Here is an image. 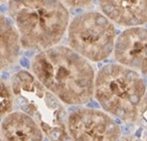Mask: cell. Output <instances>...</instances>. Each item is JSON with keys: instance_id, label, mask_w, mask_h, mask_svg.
<instances>
[{"instance_id": "cell-1", "label": "cell", "mask_w": 147, "mask_h": 141, "mask_svg": "<svg viewBox=\"0 0 147 141\" xmlns=\"http://www.w3.org/2000/svg\"><path fill=\"white\" fill-rule=\"evenodd\" d=\"M33 76L63 103L83 105L94 96L96 72L92 62L63 45L36 54L31 60Z\"/></svg>"}, {"instance_id": "cell-2", "label": "cell", "mask_w": 147, "mask_h": 141, "mask_svg": "<svg viewBox=\"0 0 147 141\" xmlns=\"http://www.w3.org/2000/svg\"><path fill=\"white\" fill-rule=\"evenodd\" d=\"M8 14L22 48L43 51L57 46L70 24L69 8L61 0H9Z\"/></svg>"}, {"instance_id": "cell-3", "label": "cell", "mask_w": 147, "mask_h": 141, "mask_svg": "<svg viewBox=\"0 0 147 141\" xmlns=\"http://www.w3.org/2000/svg\"><path fill=\"white\" fill-rule=\"evenodd\" d=\"M15 105L29 115L50 141H72L68 133V112L64 103L47 90L31 72L21 70L10 81Z\"/></svg>"}, {"instance_id": "cell-4", "label": "cell", "mask_w": 147, "mask_h": 141, "mask_svg": "<svg viewBox=\"0 0 147 141\" xmlns=\"http://www.w3.org/2000/svg\"><path fill=\"white\" fill-rule=\"evenodd\" d=\"M147 90L139 73L121 64H107L96 74L94 96L105 112L126 122H135Z\"/></svg>"}, {"instance_id": "cell-5", "label": "cell", "mask_w": 147, "mask_h": 141, "mask_svg": "<svg viewBox=\"0 0 147 141\" xmlns=\"http://www.w3.org/2000/svg\"><path fill=\"white\" fill-rule=\"evenodd\" d=\"M69 47L92 63L110 57L117 38L114 23L102 12L85 11L70 21L67 31Z\"/></svg>"}, {"instance_id": "cell-6", "label": "cell", "mask_w": 147, "mask_h": 141, "mask_svg": "<svg viewBox=\"0 0 147 141\" xmlns=\"http://www.w3.org/2000/svg\"><path fill=\"white\" fill-rule=\"evenodd\" d=\"M68 133L72 141H118L120 126L107 112L81 107L68 114Z\"/></svg>"}, {"instance_id": "cell-7", "label": "cell", "mask_w": 147, "mask_h": 141, "mask_svg": "<svg viewBox=\"0 0 147 141\" xmlns=\"http://www.w3.org/2000/svg\"><path fill=\"white\" fill-rule=\"evenodd\" d=\"M113 55L118 64L147 78V28L129 27L117 36Z\"/></svg>"}, {"instance_id": "cell-8", "label": "cell", "mask_w": 147, "mask_h": 141, "mask_svg": "<svg viewBox=\"0 0 147 141\" xmlns=\"http://www.w3.org/2000/svg\"><path fill=\"white\" fill-rule=\"evenodd\" d=\"M100 11L124 28L147 24V0H98Z\"/></svg>"}, {"instance_id": "cell-9", "label": "cell", "mask_w": 147, "mask_h": 141, "mask_svg": "<svg viewBox=\"0 0 147 141\" xmlns=\"http://www.w3.org/2000/svg\"><path fill=\"white\" fill-rule=\"evenodd\" d=\"M0 131L5 141H44L41 127L23 111H12L1 119Z\"/></svg>"}, {"instance_id": "cell-10", "label": "cell", "mask_w": 147, "mask_h": 141, "mask_svg": "<svg viewBox=\"0 0 147 141\" xmlns=\"http://www.w3.org/2000/svg\"><path fill=\"white\" fill-rule=\"evenodd\" d=\"M21 48L20 37L15 25L0 13V71L9 70L17 64Z\"/></svg>"}, {"instance_id": "cell-11", "label": "cell", "mask_w": 147, "mask_h": 141, "mask_svg": "<svg viewBox=\"0 0 147 141\" xmlns=\"http://www.w3.org/2000/svg\"><path fill=\"white\" fill-rule=\"evenodd\" d=\"M15 98L11 84L0 78V119L13 111Z\"/></svg>"}, {"instance_id": "cell-12", "label": "cell", "mask_w": 147, "mask_h": 141, "mask_svg": "<svg viewBox=\"0 0 147 141\" xmlns=\"http://www.w3.org/2000/svg\"><path fill=\"white\" fill-rule=\"evenodd\" d=\"M135 122L141 125L144 129H147V90L140 103L139 107H138L137 118H136Z\"/></svg>"}, {"instance_id": "cell-13", "label": "cell", "mask_w": 147, "mask_h": 141, "mask_svg": "<svg viewBox=\"0 0 147 141\" xmlns=\"http://www.w3.org/2000/svg\"><path fill=\"white\" fill-rule=\"evenodd\" d=\"M69 9H84L90 7L94 0H61Z\"/></svg>"}, {"instance_id": "cell-14", "label": "cell", "mask_w": 147, "mask_h": 141, "mask_svg": "<svg viewBox=\"0 0 147 141\" xmlns=\"http://www.w3.org/2000/svg\"><path fill=\"white\" fill-rule=\"evenodd\" d=\"M120 141H135V140L131 137H123Z\"/></svg>"}, {"instance_id": "cell-15", "label": "cell", "mask_w": 147, "mask_h": 141, "mask_svg": "<svg viewBox=\"0 0 147 141\" xmlns=\"http://www.w3.org/2000/svg\"><path fill=\"white\" fill-rule=\"evenodd\" d=\"M0 141H5L3 139V137H2V134H1V131H0Z\"/></svg>"}, {"instance_id": "cell-16", "label": "cell", "mask_w": 147, "mask_h": 141, "mask_svg": "<svg viewBox=\"0 0 147 141\" xmlns=\"http://www.w3.org/2000/svg\"><path fill=\"white\" fill-rule=\"evenodd\" d=\"M146 141H147V139H146Z\"/></svg>"}]
</instances>
